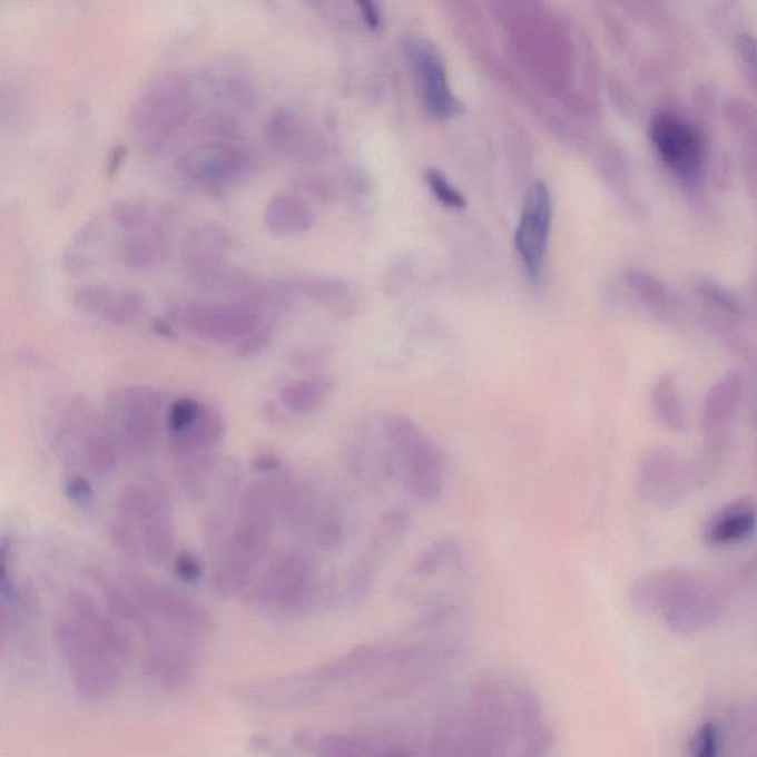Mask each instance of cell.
I'll list each match as a JSON object with an SVG mask.
<instances>
[{"label":"cell","mask_w":757,"mask_h":757,"mask_svg":"<svg viewBox=\"0 0 757 757\" xmlns=\"http://www.w3.org/2000/svg\"><path fill=\"white\" fill-rule=\"evenodd\" d=\"M193 87L183 71H166L148 82L130 106L129 134L144 155H159L187 124Z\"/></svg>","instance_id":"cell-2"},{"label":"cell","mask_w":757,"mask_h":757,"mask_svg":"<svg viewBox=\"0 0 757 757\" xmlns=\"http://www.w3.org/2000/svg\"><path fill=\"white\" fill-rule=\"evenodd\" d=\"M223 414L210 405H205L200 417L178 434H169V448L177 456H189L203 450L214 448L225 435Z\"/></svg>","instance_id":"cell-21"},{"label":"cell","mask_w":757,"mask_h":757,"mask_svg":"<svg viewBox=\"0 0 757 757\" xmlns=\"http://www.w3.org/2000/svg\"><path fill=\"white\" fill-rule=\"evenodd\" d=\"M553 745L551 729L543 725L535 731L521 738L518 757H547Z\"/></svg>","instance_id":"cell-40"},{"label":"cell","mask_w":757,"mask_h":757,"mask_svg":"<svg viewBox=\"0 0 757 757\" xmlns=\"http://www.w3.org/2000/svg\"><path fill=\"white\" fill-rule=\"evenodd\" d=\"M205 80L210 92L220 101L232 104L240 110H254L256 106L255 83L242 62L216 61L205 71Z\"/></svg>","instance_id":"cell-17"},{"label":"cell","mask_w":757,"mask_h":757,"mask_svg":"<svg viewBox=\"0 0 757 757\" xmlns=\"http://www.w3.org/2000/svg\"><path fill=\"white\" fill-rule=\"evenodd\" d=\"M104 237H106V223L101 216L85 224L67 247L65 254L67 272L79 274L91 268L101 252L99 247L102 246Z\"/></svg>","instance_id":"cell-28"},{"label":"cell","mask_w":757,"mask_h":757,"mask_svg":"<svg viewBox=\"0 0 757 757\" xmlns=\"http://www.w3.org/2000/svg\"><path fill=\"white\" fill-rule=\"evenodd\" d=\"M264 223L276 236H295L309 229L313 215L299 198L277 194L265 206Z\"/></svg>","instance_id":"cell-24"},{"label":"cell","mask_w":757,"mask_h":757,"mask_svg":"<svg viewBox=\"0 0 757 757\" xmlns=\"http://www.w3.org/2000/svg\"><path fill=\"white\" fill-rule=\"evenodd\" d=\"M66 494L70 502L85 507V504L92 502L94 490L91 482L80 475L71 476L66 484Z\"/></svg>","instance_id":"cell-44"},{"label":"cell","mask_w":757,"mask_h":757,"mask_svg":"<svg viewBox=\"0 0 757 757\" xmlns=\"http://www.w3.org/2000/svg\"><path fill=\"white\" fill-rule=\"evenodd\" d=\"M264 132L269 146L283 155L305 159L317 151L308 125L291 108H274L265 120Z\"/></svg>","instance_id":"cell-16"},{"label":"cell","mask_w":757,"mask_h":757,"mask_svg":"<svg viewBox=\"0 0 757 757\" xmlns=\"http://www.w3.org/2000/svg\"><path fill=\"white\" fill-rule=\"evenodd\" d=\"M720 731L714 722L702 724L694 734L689 757H719Z\"/></svg>","instance_id":"cell-38"},{"label":"cell","mask_w":757,"mask_h":757,"mask_svg":"<svg viewBox=\"0 0 757 757\" xmlns=\"http://www.w3.org/2000/svg\"><path fill=\"white\" fill-rule=\"evenodd\" d=\"M688 583V577L678 571H662L660 574L643 577L633 586L632 601L641 610L652 611L657 607H669Z\"/></svg>","instance_id":"cell-25"},{"label":"cell","mask_w":757,"mask_h":757,"mask_svg":"<svg viewBox=\"0 0 757 757\" xmlns=\"http://www.w3.org/2000/svg\"><path fill=\"white\" fill-rule=\"evenodd\" d=\"M153 328H155L157 335L166 337L174 336L173 326H170L169 323H166L165 319H157V322L153 324Z\"/></svg>","instance_id":"cell-47"},{"label":"cell","mask_w":757,"mask_h":757,"mask_svg":"<svg viewBox=\"0 0 757 757\" xmlns=\"http://www.w3.org/2000/svg\"><path fill=\"white\" fill-rule=\"evenodd\" d=\"M169 317L198 340L220 345L240 344L264 326L259 311L219 302H188L170 309Z\"/></svg>","instance_id":"cell-6"},{"label":"cell","mask_w":757,"mask_h":757,"mask_svg":"<svg viewBox=\"0 0 757 757\" xmlns=\"http://www.w3.org/2000/svg\"><path fill=\"white\" fill-rule=\"evenodd\" d=\"M274 337L273 328L268 324H264L263 327L258 328L255 333H252L249 337L237 344L236 353L238 357L242 358H254L258 355L265 353L268 346L272 345Z\"/></svg>","instance_id":"cell-41"},{"label":"cell","mask_w":757,"mask_h":757,"mask_svg":"<svg viewBox=\"0 0 757 757\" xmlns=\"http://www.w3.org/2000/svg\"><path fill=\"white\" fill-rule=\"evenodd\" d=\"M331 377L315 375L288 383L281 390V400L291 412L309 414L323 407L333 392Z\"/></svg>","instance_id":"cell-26"},{"label":"cell","mask_w":757,"mask_h":757,"mask_svg":"<svg viewBox=\"0 0 757 757\" xmlns=\"http://www.w3.org/2000/svg\"><path fill=\"white\" fill-rule=\"evenodd\" d=\"M110 220L124 234L168 229L170 214L165 206L142 200L117 201L110 212Z\"/></svg>","instance_id":"cell-23"},{"label":"cell","mask_w":757,"mask_h":757,"mask_svg":"<svg viewBox=\"0 0 757 757\" xmlns=\"http://www.w3.org/2000/svg\"><path fill=\"white\" fill-rule=\"evenodd\" d=\"M203 407L205 405L198 403L197 400L189 399V396L175 401L168 416L169 434H178V432L191 426L200 417Z\"/></svg>","instance_id":"cell-37"},{"label":"cell","mask_w":757,"mask_h":757,"mask_svg":"<svg viewBox=\"0 0 757 757\" xmlns=\"http://www.w3.org/2000/svg\"><path fill=\"white\" fill-rule=\"evenodd\" d=\"M168 237L164 229L125 234L119 246L121 263L132 272H153L165 263Z\"/></svg>","instance_id":"cell-20"},{"label":"cell","mask_w":757,"mask_h":757,"mask_svg":"<svg viewBox=\"0 0 757 757\" xmlns=\"http://www.w3.org/2000/svg\"><path fill=\"white\" fill-rule=\"evenodd\" d=\"M175 572L186 583H197L201 579L203 568L197 558L193 553L183 551L179 552L174 562Z\"/></svg>","instance_id":"cell-43"},{"label":"cell","mask_w":757,"mask_h":757,"mask_svg":"<svg viewBox=\"0 0 757 757\" xmlns=\"http://www.w3.org/2000/svg\"><path fill=\"white\" fill-rule=\"evenodd\" d=\"M360 8H362L364 20H366L367 24L371 26L372 29H376L378 22H381V18H378L375 4L360 3Z\"/></svg>","instance_id":"cell-46"},{"label":"cell","mask_w":757,"mask_h":757,"mask_svg":"<svg viewBox=\"0 0 757 757\" xmlns=\"http://www.w3.org/2000/svg\"><path fill=\"white\" fill-rule=\"evenodd\" d=\"M652 407L657 416L671 430L680 431L685 426L682 401L678 394V387L674 377L665 375L656 383L652 390Z\"/></svg>","instance_id":"cell-32"},{"label":"cell","mask_w":757,"mask_h":757,"mask_svg":"<svg viewBox=\"0 0 757 757\" xmlns=\"http://www.w3.org/2000/svg\"><path fill=\"white\" fill-rule=\"evenodd\" d=\"M200 665L196 642L178 637L160 639L148 646L144 669L148 678L166 689H181L193 682Z\"/></svg>","instance_id":"cell-11"},{"label":"cell","mask_w":757,"mask_h":757,"mask_svg":"<svg viewBox=\"0 0 757 757\" xmlns=\"http://www.w3.org/2000/svg\"><path fill=\"white\" fill-rule=\"evenodd\" d=\"M410 513L392 509L378 521L366 551L351 564L346 574V592L354 601L363 602L371 597L378 570L390 560L410 531Z\"/></svg>","instance_id":"cell-7"},{"label":"cell","mask_w":757,"mask_h":757,"mask_svg":"<svg viewBox=\"0 0 757 757\" xmlns=\"http://www.w3.org/2000/svg\"><path fill=\"white\" fill-rule=\"evenodd\" d=\"M383 757H405V756H403V755H387V756H383Z\"/></svg>","instance_id":"cell-49"},{"label":"cell","mask_w":757,"mask_h":757,"mask_svg":"<svg viewBox=\"0 0 757 757\" xmlns=\"http://www.w3.org/2000/svg\"><path fill=\"white\" fill-rule=\"evenodd\" d=\"M278 517L276 484L256 481L247 485L238 507V522L272 534Z\"/></svg>","instance_id":"cell-22"},{"label":"cell","mask_w":757,"mask_h":757,"mask_svg":"<svg viewBox=\"0 0 757 757\" xmlns=\"http://www.w3.org/2000/svg\"><path fill=\"white\" fill-rule=\"evenodd\" d=\"M757 508L750 499L729 503L711 518L706 529L710 544H731L749 538L756 530Z\"/></svg>","instance_id":"cell-19"},{"label":"cell","mask_w":757,"mask_h":757,"mask_svg":"<svg viewBox=\"0 0 757 757\" xmlns=\"http://www.w3.org/2000/svg\"><path fill=\"white\" fill-rule=\"evenodd\" d=\"M650 138L662 164L680 177H694L705 164L701 135L679 117L667 112L656 116L651 121Z\"/></svg>","instance_id":"cell-8"},{"label":"cell","mask_w":757,"mask_h":757,"mask_svg":"<svg viewBox=\"0 0 757 757\" xmlns=\"http://www.w3.org/2000/svg\"><path fill=\"white\" fill-rule=\"evenodd\" d=\"M178 166L191 181L219 187L243 177L249 169L250 159L236 144L212 141L189 148L179 159Z\"/></svg>","instance_id":"cell-10"},{"label":"cell","mask_w":757,"mask_h":757,"mask_svg":"<svg viewBox=\"0 0 757 757\" xmlns=\"http://www.w3.org/2000/svg\"><path fill=\"white\" fill-rule=\"evenodd\" d=\"M52 632L76 694L92 702L110 697L130 652L128 633L117 620L102 612L88 593L75 590L67 594Z\"/></svg>","instance_id":"cell-1"},{"label":"cell","mask_w":757,"mask_h":757,"mask_svg":"<svg viewBox=\"0 0 757 757\" xmlns=\"http://www.w3.org/2000/svg\"><path fill=\"white\" fill-rule=\"evenodd\" d=\"M166 511L165 499L150 486L130 484L121 491L119 512L124 520L132 524L146 525Z\"/></svg>","instance_id":"cell-29"},{"label":"cell","mask_w":757,"mask_h":757,"mask_svg":"<svg viewBox=\"0 0 757 757\" xmlns=\"http://www.w3.org/2000/svg\"><path fill=\"white\" fill-rule=\"evenodd\" d=\"M85 458H87V465L94 475L102 478L116 471V445L106 434H94L88 440Z\"/></svg>","instance_id":"cell-35"},{"label":"cell","mask_w":757,"mask_h":757,"mask_svg":"<svg viewBox=\"0 0 757 757\" xmlns=\"http://www.w3.org/2000/svg\"><path fill=\"white\" fill-rule=\"evenodd\" d=\"M252 465L259 472H274L281 470L282 461L276 454L263 452L256 454L254 461H252Z\"/></svg>","instance_id":"cell-45"},{"label":"cell","mask_w":757,"mask_h":757,"mask_svg":"<svg viewBox=\"0 0 757 757\" xmlns=\"http://www.w3.org/2000/svg\"><path fill=\"white\" fill-rule=\"evenodd\" d=\"M126 589L160 628L188 641L200 642L215 630V620L200 603L160 581L137 572H121Z\"/></svg>","instance_id":"cell-4"},{"label":"cell","mask_w":757,"mask_h":757,"mask_svg":"<svg viewBox=\"0 0 757 757\" xmlns=\"http://www.w3.org/2000/svg\"><path fill=\"white\" fill-rule=\"evenodd\" d=\"M317 597L318 581L313 562L299 551L277 557L252 590V601L256 606L288 615L308 611Z\"/></svg>","instance_id":"cell-5"},{"label":"cell","mask_w":757,"mask_h":757,"mask_svg":"<svg viewBox=\"0 0 757 757\" xmlns=\"http://www.w3.org/2000/svg\"><path fill=\"white\" fill-rule=\"evenodd\" d=\"M186 459L178 468V481L184 493L189 499L203 500L209 494L212 475L218 466V461L212 454L194 453Z\"/></svg>","instance_id":"cell-31"},{"label":"cell","mask_w":757,"mask_h":757,"mask_svg":"<svg viewBox=\"0 0 757 757\" xmlns=\"http://www.w3.org/2000/svg\"><path fill=\"white\" fill-rule=\"evenodd\" d=\"M552 225V197L543 183L530 189L515 232V247L529 276L538 281L547 258Z\"/></svg>","instance_id":"cell-9"},{"label":"cell","mask_w":757,"mask_h":757,"mask_svg":"<svg viewBox=\"0 0 757 757\" xmlns=\"http://www.w3.org/2000/svg\"><path fill=\"white\" fill-rule=\"evenodd\" d=\"M315 547L324 552H335L344 542V524L335 509L323 507L308 530Z\"/></svg>","instance_id":"cell-33"},{"label":"cell","mask_w":757,"mask_h":757,"mask_svg":"<svg viewBox=\"0 0 757 757\" xmlns=\"http://www.w3.org/2000/svg\"><path fill=\"white\" fill-rule=\"evenodd\" d=\"M409 58L417 82L421 83L423 101L436 119H448L458 110V101L450 89L443 58L431 43L416 40L409 45Z\"/></svg>","instance_id":"cell-13"},{"label":"cell","mask_w":757,"mask_h":757,"mask_svg":"<svg viewBox=\"0 0 757 757\" xmlns=\"http://www.w3.org/2000/svg\"><path fill=\"white\" fill-rule=\"evenodd\" d=\"M119 405L126 444L138 453L155 448L159 435V394L150 387H128L120 395Z\"/></svg>","instance_id":"cell-14"},{"label":"cell","mask_w":757,"mask_h":757,"mask_svg":"<svg viewBox=\"0 0 757 757\" xmlns=\"http://www.w3.org/2000/svg\"><path fill=\"white\" fill-rule=\"evenodd\" d=\"M426 181L430 184L432 193L435 194L436 198H439L443 205L454 207V209H462V207L466 206L465 197H463L462 194L445 179L444 175L439 173V170H427Z\"/></svg>","instance_id":"cell-39"},{"label":"cell","mask_w":757,"mask_h":757,"mask_svg":"<svg viewBox=\"0 0 757 757\" xmlns=\"http://www.w3.org/2000/svg\"><path fill=\"white\" fill-rule=\"evenodd\" d=\"M232 238L220 225L200 224L184 236L181 258L189 277L225 264Z\"/></svg>","instance_id":"cell-15"},{"label":"cell","mask_w":757,"mask_h":757,"mask_svg":"<svg viewBox=\"0 0 757 757\" xmlns=\"http://www.w3.org/2000/svg\"><path fill=\"white\" fill-rule=\"evenodd\" d=\"M304 745L315 757H367L366 743L348 734H328Z\"/></svg>","instance_id":"cell-34"},{"label":"cell","mask_w":757,"mask_h":757,"mask_svg":"<svg viewBox=\"0 0 757 757\" xmlns=\"http://www.w3.org/2000/svg\"><path fill=\"white\" fill-rule=\"evenodd\" d=\"M274 484H276L278 517H282L292 529L309 530L322 509L311 486L293 478H284Z\"/></svg>","instance_id":"cell-18"},{"label":"cell","mask_w":757,"mask_h":757,"mask_svg":"<svg viewBox=\"0 0 757 757\" xmlns=\"http://www.w3.org/2000/svg\"><path fill=\"white\" fill-rule=\"evenodd\" d=\"M741 395V378L728 375L716 383L707 396L705 409V427L707 434H718L731 422Z\"/></svg>","instance_id":"cell-27"},{"label":"cell","mask_w":757,"mask_h":757,"mask_svg":"<svg viewBox=\"0 0 757 757\" xmlns=\"http://www.w3.org/2000/svg\"><path fill=\"white\" fill-rule=\"evenodd\" d=\"M126 151L124 147L116 148V151L112 153V159L110 161V174L115 173L117 166L121 164V159H124Z\"/></svg>","instance_id":"cell-48"},{"label":"cell","mask_w":757,"mask_h":757,"mask_svg":"<svg viewBox=\"0 0 757 757\" xmlns=\"http://www.w3.org/2000/svg\"><path fill=\"white\" fill-rule=\"evenodd\" d=\"M326 358L327 353L323 348H297L287 355V363L301 371H308L318 367Z\"/></svg>","instance_id":"cell-42"},{"label":"cell","mask_w":757,"mask_h":757,"mask_svg":"<svg viewBox=\"0 0 757 757\" xmlns=\"http://www.w3.org/2000/svg\"><path fill=\"white\" fill-rule=\"evenodd\" d=\"M73 305L80 313L101 318L115 326H130L138 323L147 311V299L135 288L94 284L78 288Z\"/></svg>","instance_id":"cell-12"},{"label":"cell","mask_w":757,"mask_h":757,"mask_svg":"<svg viewBox=\"0 0 757 757\" xmlns=\"http://www.w3.org/2000/svg\"><path fill=\"white\" fill-rule=\"evenodd\" d=\"M383 434L405 491L414 500L434 503L444 494L448 465L434 440L412 417L391 414L383 423Z\"/></svg>","instance_id":"cell-3"},{"label":"cell","mask_w":757,"mask_h":757,"mask_svg":"<svg viewBox=\"0 0 757 757\" xmlns=\"http://www.w3.org/2000/svg\"><path fill=\"white\" fill-rule=\"evenodd\" d=\"M108 538H110L111 547L117 553L129 561H138L141 558L142 538H139L135 524L124 520H117L110 525L108 530Z\"/></svg>","instance_id":"cell-36"},{"label":"cell","mask_w":757,"mask_h":757,"mask_svg":"<svg viewBox=\"0 0 757 757\" xmlns=\"http://www.w3.org/2000/svg\"><path fill=\"white\" fill-rule=\"evenodd\" d=\"M175 529L173 517L166 511L147 522L142 531L144 557L153 566H164L173 557Z\"/></svg>","instance_id":"cell-30"}]
</instances>
